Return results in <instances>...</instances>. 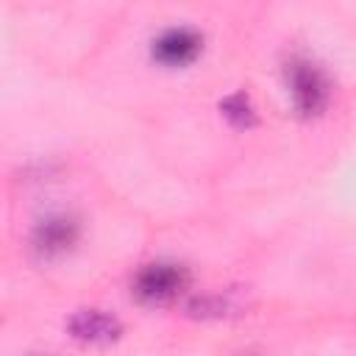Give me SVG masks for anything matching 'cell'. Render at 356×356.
I'll return each mask as SVG.
<instances>
[{"instance_id": "obj_4", "label": "cell", "mask_w": 356, "mask_h": 356, "mask_svg": "<svg viewBox=\"0 0 356 356\" xmlns=\"http://www.w3.org/2000/svg\"><path fill=\"white\" fill-rule=\"evenodd\" d=\"M78 220L70 214H50L42 222H36L31 245L42 259H56L61 253H67L75 242H78Z\"/></svg>"}, {"instance_id": "obj_1", "label": "cell", "mask_w": 356, "mask_h": 356, "mask_svg": "<svg viewBox=\"0 0 356 356\" xmlns=\"http://www.w3.org/2000/svg\"><path fill=\"white\" fill-rule=\"evenodd\" d=\"M286 86H289V97L292 106L300 117H317L325 111L331 89H328V78L325 72L306 56H289L286 67Z\"/></svg>"}, {"instance_id": "obj_2", "label": "cell", "mask_w": 356, "mask_h": 356, "mask_svg": "<svg viewBox=\"0 0 356 356\" xmlns=\"http://www.w3.org/2000/svg\"><path fill=\"white\" fill-rule=\"evenodd\" d=\"M189 275L181 264H172V261H153V264H145L136 275H134V295L142 300V303H150V306H159V303H167L172 300L184 286H186Z\"/></svg>"}, {"instance_id": "obj_5", "label": "cell", "mask_w": 356, "mask_h": 356, "mask_svg": "<svg viewBox=\"0 0 356 356\" xmlns=\"http://www.w3.org/2000/svg\"><path fill=\"white\" fill-rule=\"evenodd\" d=\"M67 331L89 345H111L122 334V323L103 309H78L67 320Z\"/></svg>"}, {"instance_id": "obj_3", "label": "cell", "mask_w": 356, "mask_h": 356, "mask_svg": "<svg viewBox=\"0 0 356 356\" xmlns=\"http://www.w3.org/2000/svg\"><path fill=\"white\" fill-rule=\"evenodd\" d=\"M203 50V36L189 28V25H172V28H164L153 44H150V53L159 64L164 67H184V64H192Z\"/></svg>"}, {"instance_id": "obj_6", "label": "cell", "mask_w": 356, "mask_h": 356, "mask_svg": "<svg viewBox=\"0 0 356 356\" xmlns=\"http://www.w3.org/2000/svg\"><path fill=\"white\" fill-rule=\"evenodd\" d=\"M220 111L234 128H253L256 125V108L245 92H234L220 103Z\"/></svg>"}]
</instances>
